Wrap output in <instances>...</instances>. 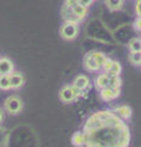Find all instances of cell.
<instances>
[{
  "instance_id": "6da1fadb",
  "label": "cell",
  "mask_w": 141,
  "mask_h": 147,
  "mask_svg": "<svg viewBox=\"0 0 141 147\" xmlns=\"http://www.w3.org/2000/svg\"><path fill=\"white\" fill-rule=\"evenodd\" d=\"M86 147H129L131 134L129 125L113 110L96 112L84 125Z\"/></svg>"
},
{
  "instance_id": "7a4b0ae2",
  "label": "cell",
  "mask_w": 141,
  "mask_h": 147,
  "mask_svg": "<svg viewBox=\"0 0 141 147\" xmlns=\"http://www.w3.org/2000/svg\"><path fill=\"white\" fill-rule=\"evenodd\" d=\"M82 94V92L76 90L72 85H64L59 91V99L61 103L64 104H69L72 103Z\"/></svg>"
},
{
  "instance_id": "3957f363",
  "label": "cell",
  "mask_w": 141,
  "mask_h": 147,
  "mask_svg": "<svg viewBox=\"0 0 141 147\" xmlns=\"http://www.w3.org/2000/svg\"><path fill=\"white\" fill-rule=\"evenodd\" d=\"M59 33H60L61 39L66 40V42L74 40L77 38V36H79V25H77V22L64 21V24L60 27Z\"/></svg>"
},
{
  "instance_id": "277c9868",
  "label": "cell",
  "mask_w": 141,
  "mask_h": 147,
  "mask_svg": "<svg viewBox=\"0 0 141 147\" xmlns=\"http://www.w3.org/2000/svg\"><path fill=\"white\" fill-rule=\"evenodd\" d=\"M24 109V103L22 99L16 94L9 96V97L4 100V110L7 112L10 115H17L20 114Z\"/></svg>"
},
{
  "instance_id": "5b68a950",
  "label": "cell",
  "mask_w": 141,
  "mask_h": 147,
  "mask_svg": "<svg viewBox=\"0 0 141 147\" xmlns=\"http://www.w3.org/2000/svg\"><path fill=\"white\" fill-rule=\"evenodd\" d=\"M9 82H10V90H20L25 85L26 77L22 72L13 70L9 75Z\"/></svg>"
},
{
  "instance_id": "8992f818",
  "label": "cell",
  "mask_w": 141,
  "mask_h": 147,
  "mask_svg": "<svg viewBox=\"0 0 141 147\" xmlns=\"http://www.w3.org/2000/svg\"><path fill=\"white\" fill-rule=\"evenodd\" d=\"M119 96H120V88H118V87H106V88L99 90V97L104 102L114 100Z\"/></svg>"
},
{
  "instance_id": "52a82bcc",
  "label": "cell",
  "mask_w": 141,
  "mask_h": 147,
  "mask_svg": "<svg viewBox=\"0 0 141 147\" xmlns=\"http://www.w3.org/2000/svg\"><path fill=\"white\" fill-rule=\"evenodd\" d=\"M82 64H84V67L87 70L88 72H98L101 70V67L98 66V64L96 63V60L93 59V55H92V52L87 53L84 57V60H82Z\"/></svg>"
},
{
  "instance_id": "ba28073f",
  "label": "cell",
  "mask_w": 141,
  "mask_h": 147,
  "mask_svg": "<svg viewBox=\"0 0 141 147\" xmlns=\"http://www.w3.org/2000/svg\"><path fill=\"white\" fill-rule=\"evenodd\" d=\"M71 85L74 86L76 90H79L81 92H84L85 90H87L88 87L91 86L90 79L86 75H77L75 79H74V81H72Z\"/></svg>"
},
{
  "instance_id": "9c48e42d",
  "label": "cell",
  "mask_w": 141,
  "mask_h": 147,
  "mask_svg": "<svg viewBox=\"0 0 141 147\" xmlns=\"http://www.w3.org/2000/svg\"><path fill=\"white\" fill-rule=\"evenodd\" d=\"M113 113L115 114V115H118L120 119H123V120H128V119L131 118V115H133V109H131V107H129V105H118V107L113 108Z\"/></svg>"
},
{
  "instance_id": "30bf717a",
  "label": "cell",
  "mask_w": 141,
  "mask_h": 147,
  "mask_svg": "<svg viewBox=\"0 0 141 147\" xmlns=\"http://www.w3.org/2000/svg\"><path fill=\"white\" fill-rule=\"evenodd\" d=\"M13 70H15V65L11 59L7 57H0V75H10Z\"/></svg>"
},
{
  "instance_id": "8fae6325",
  "label": "cell",
  "mask_w": 141,
  "mask_h": 147,
  "mask_svg": "<svg viewBox=\"0 0 141 147\" xmlns=\"http://www.w3.org/2000/svg\"><path fill=\"white\" fill-rule=\"evenodd\" d=\"M71 11H72V13L75 15V17L77 18V20H79V22H80V21L85 20L86 16H87V13H88V7H86V6H84V5H80V4L77 3V4H75L74 6H71Z\"/></svg>"
},
{
  "instance_id": "7c38bea8",
  "label": "cell",
  "mask_w": 141,
  "mask_h": 147,
  "mask_svg": "<svg viewBox=\"0 0 141 147\" xmlns=\"http://www.w3.org/2000/svg\"><path fill=\"white\" fill-rule=\"evenodd\" d=\"M85 142H86V139H85V134L84 131H75L74 134L71 136V144L74 147H84L85 146Z\"/></svg>"
},
{
  "instance_id": "4fadbf2b",
  "label": "cell",
  "mask_w": 141,
  "mask_h": 147,
  "mask_svg": "<svg viewBox=\"0 0 141 147\" xmlns=\"http://www.w3.org/2000/svg\"><path fill=\"white\" fill-rule=\"evenodd\" d=\"M94 84H96V87L97 90H102V88H106V87H109V76L107 72L104 74H101V75H98L96 77V80H94Z\"/></svg>"
},
{
  "instance_id": "5bb4252c",
  "label": "cell",
  "mask_w": 141,
  "mask_h": 147,
  "mask_svg": "<svg viewBox=\"0 0 141 147\" xmlns=\"http://www.w3.org/2000/svg\"><path fill=\"white\" fill-rule=\"evenodd\" d=\"M104 1H106L108 10L112 11V12L121 10L123 5H124V0H104Z\"/></svg>"
},
{
  "instance_id": "9a60e30c",
  "label": "cell",
  "mask_w": 141,
  "mask_h": 147,
  "mask_svg": "<svg viewBox=\"0 0 141 147\" xmlns=\"http://www.w3.org/2000/svg\"><path fill=\"white\" fill-rule=\"evenodd\" d=\"M61 17L64 21H72V22H77L79 24V20L75 17V15L71 11V7H67L65 5H63L61 7Z\"/></svg>"
},
{
  "instance_id": "2e32d148",
  "label": "cell",
  "mask_w": 141,
  "mask_h": 147,
  "mask_svg": "<svg viewBox=\"0 0 141 147\" xmlns=\"http://www.w3.org/2000/svg\"><path fill=\"white\" fill-rule=\"evenodd\" d=\"M10 140V132L7 129L0 126V147H7Z\"/></svg>"
},
{
  "instance_id": "e0dca14e",
  "label": "cell",
  "mask_w": 141,
  "mask_h": 147,
  "mask_svg": "<svg viewBox=\"0 0 141 147\" xmlns=\"http://www.w3.org/2000/svg\"><path fill=\"white\" fill-rule=\"evenodd\" d=\"M128 49L130 52H141V40L139 37H134L129 40Z\"/></svg>"
},
{
  "instance_id": "ac0fdd59",
  "label": "cell",
  "mask_w": 141,
  "mask_h": 147,
  "mask_svg": "<svg viewBox=\"0 0 141 147\" xmlns=\"http://www.w3.org/2000/svg\"><path fill=\"white\" fill-rule=\"evenodd\" d=\"M129 61H130L131 65L140 66V64H141V53L140 52H130Z\"/></svg>"
},
{
  "instance_id": "d6986e66",
  "label": "cell",
  "mask_w": 141,
  "mask_h": 147,
  "mask_svg": "<svg viewBox=\"0 0 141 147\" xmlns=\"http://www.w3.org/2000/svg\"><path fill=\"white\" fill-rule=\"evenodd\" d=\"M120 72H121L120 63L117 61V60H113L112 64H111V66H109V69H108L107 74H112V75H120Z\"/></svg>"
},
{
  "instance_id": "ffe728a7",
  "label": "cell",
  "mask_w": 141,
  "mask_h": 147,
  "mask_svg": "<svg viewBox=\"0 0 141 147\" xmlns=\"http://www.w3.org/2000/svg\"><path fill=\"white\" fill-rule=\"evenodd\" d=\"M92 55H93V59L96 60V63L98 64L99 67H102V65L104 64V61H106V54L102 53V52H98V50H94V52H92Z\"/></svg>"
},
{
  "instance_id": "44dd1931",
  "label": "cell",
  "mask_w": 141,
  "mask_h": 147,
  "mask_svg": "<svg viewBox=\"0 0 141 147\" xmlns=\"http://www.w3.org/2000/svg\"><path fill=\"white\" fill-rule=\"evenodd\" d=\"M109 76V87H118L120 88L121 87V79L119 75H112V74H108Z\"/></svg>"
},
{
  "instance_id": "7402d4cb",
  "label": "cell",
  "mask_w": 141,
  "mask_h": 147,
  "mask_svg": "<svg viewBox=\"0 0 141 147\" xmlns=\"http://www.w3.org/2000/svg\"><path fill=\"white\" fill-rule=\"evenodd\" d=\"M0 90L1 91H9L10 90L9 75H0Z\"/></svg>"
},
{
  "instance_id": "603a6c76",
  "label": "cell",
  "mask_w": 141,
  "mask_h": 147,
  "mask_svg": "<svg viewBox=\"0 0 141 147\" xmlns=\"http://www.w3.org/2000/svg\"><path fill=\"white\" fill-rule=\"evenodd\" d=\"M134 28L136 32H140L141 31V17L140 16H136L135 21H134Z\"/></svg>"
},
{
  "instance_id": "cb8c5ba5",
  "label": "cell",
  "mask_w": 141,
  "mask_h": 147,
  "mask_svg": "<svg viewBox=\"0 0 141 147\" xmlns=\"http://www.w3.org/2000/svg\"><path fill=\"white\" fill-rule=\"evenodd\" d=\"M141 0H136V4H135V12L138 16H141Z\"/></svg>"
},
{
  "instance_id": "d4e9b609",
  "label": "cell",
  "mask_w": 141,
  "mask_h": 147,
  "mask_svg": "<svg viewBox=\"0 0 141 147\" xmlns=\"http://www.w3.org/2000/svg\"><path fill=\"white\" fill-rule=\"evenodd\" d=\"M79 3V0H64V5L67 6V7H71V6H74L75 4Z\"/></svg>"
},
{
  "instance_id": "484cf974",
  "label": "cell",
  "mask_w": 141,
  "mask_h": 147,
  "mask_svg": "<svg viewBox=\"0 0 141 147\" xmlns=\"http://www.w3.org/2000/svg\"><path fill=\"white\" fill-rule=\"evenodd\" d=\"M93 3V0H79V4L80 5H84L86 7H90V5Z\"/></svg>"
},
{
  "instance_id": "4316f807",
  "label": "cell",
  "mask_w": 141,
  "mask_h": 147,
  "mask_svg": "<svg viewBox=\"0 0 141 147\" xmlns=\"http://www.w3.org/2000/svg\"><path fill=\"white\" fill-rule=\"evenodd\" d=\"M3 119H4V112L1 109H0V124H1V121H3Z\"/></svg>"
}]
</instances>
